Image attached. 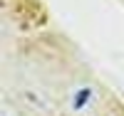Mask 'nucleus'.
<instances>
[{
	"label": "nucleus",
	"instance_id": "nucleus-1",
	"mask_svg": "<svg viewBox=\"0 0 124 116\" xmlns=\"http://www.w3.org/2000/svg\"><path fill=\"white\" fill-rule=\"evenodd\" d=\"M23 101L30 104V106L37 109V111H47L50 109V99L45 96L42 91H35V89H25L23 91Z\"/></svg>",
	"mask_w": 124,
	"mask_h": 116
},
{
	"label": "nucleus",
	"instance_id": "nucleus-2",
	"mask_svg": "<svg viewBox=\"0 0 124 116\" xmlns=\"http://www.w3.org/2000/svg\"><path fill=\"white\" fill-rule=\"evenodd\" d=\"M87 101H92V89H89V87L79 89L75 96H72V109H85Z\"/></svg>",
	"mask_w": 124,
	"mask_h": 116
}]
</instances>
